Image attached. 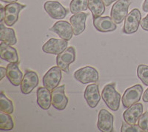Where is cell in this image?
I'll return each instance as SVG.
<instances>
[{"instance_id": "6da1fadb", "label": "cell", "mask_w": 148, "mask_h": 132, "mask_svg": "<svg viewBox=\"0 0 148 132\" xmlns=\"http://www.w3.org/2000/svg\"><path fill=\"white\" fill-rule=\"evenodd\" d=\"M101 98L110 110L113 111L119 110L121 95L116 90V83L111 82L104 87L101 92Z\"/></svg>"}, {"instance_id": "7a4b0ae2", "label": "cell", "mask_w": 148, "mask_h": 132, "mask_svg": "<svg viewBox=\"0 0 148 132\" xmlns=\"http://www.w3.org/2000/svg\"><path fill=\"white\" fill-rule=\"evenodd\" d=\"M132 3L130 0H117L113 5L110 16L116 24H121L127 16L128 9Z\"/></svg>"}, {"instance_id": "3957f363", "label": "cell", "mask_w": 148, "mask_h": 132, "mask_svg": "<svg viewBox=\"0 0 148 132\" xmlns=\"http://www.w3.org/2000/svg\"><path fill=\"white\" fill-rule=\"evenodd\" d=\"M74 78L82 84L96 83L99 81V72L91 66L82 68L74 73Z\"/></svg>"}, {"instance_id": "277c9868", "label": "cell", "mask_w": 148, "mask_h": 132, "mask_svg": "<svg viewBox=\"0 0 148 132\" xmlns=\"http://www.w3.org/2000/svg\"><path fill=\"white\" fill-rule=\"evenodd\" d=\"M25 7V5H22L18 2H12L6 5L5 7L4 23L9 27L14 25L18 21L19 12Z\"/></svg>"}, {"instance_id": "5b68a950", "label": "cell", "mask_w": 148, "mask_h": 132, "mask_svg": "<svg viewBox=\"0 0 148 132\" xmlns=\"http://www.w3.org/2000/svg\"><path fill=\"white\" fill-rule=\"evenodd\" d=\"M143 93V88L141 85H136L127 88L125 91L121 98L122 104L125 108H129L137 103L141 100Z\"/></svg>"}, {"instance_id": "8992f818", "label": "cell", "mask_w": 148, "mask_h": 132, "mask_svg": "<svg viewBox=\"0 0 148 132\" xmlns=\"http://www.w3.org/2000/svg\"><path fill=\"white\" fill-rule=\"evenodd\" d=\"M141 12L138 9L135 8L127 14L125 19L124 32L127 34H132L138 31L141 20Z\"/></svg>"}, {"instance_id": "52a82bcc", "label": "cell", "mask_w": 148, "mask_h": 132, "mask_svg": "<svg viewBox=\"0 0 148 132\" xmlns=\"http://www.w3.org/2000/svg\"><path fill=\"white\" fill-rule=\"evenodd\" d=\"M76 59V51L72 46L67 47L63 52L57 55L56 64L58 67L64 71L65 73L69 74V66Z\"/></svg>"}, {"instance_id": "ba28073f", "label": "cell", "mask_w": 148, "mask_h": 132, "mask_svg": "<svg viewBox=\"0 0 148 132\" xmlns=\"http://www.w3.org/2000/svg\"><path fill=\"white\" fill-rule=\"evenodd\" d=\"M62 76V69L58 66L53 67L43 76L42 82L44 87L50 91H53L59 85Z\"/></svg>"}, {"instance_id": "9c48e42d", "label": "cell", "mask_w": 148, "mask_h": 132, "mask_svg": "<svg viewBox=\"0 0 148 132\" xmlns=\"http://www.w3.org/2000/svg\"><path fill=\"white\" fill-rule=\"evenodd\" d=\"M65 85H62L54 88L51 92V103L57 110H64L68 103V99L64 94Z\"/></svg>"}, {"instance_id": "30bf717a", "label": "cell", "mask_w": 148, "mask_h": 132, "mask_svg": "<svg viewBox=\"0 0 148 132\" xmlns=\"http://www.w3.org/2000/svg\"><path fill=\"white\" fill-rule=\"evenodd\" d=\"M44 8L51 18L54 19H62L65 18L67 10L64 6L56 1H47L45 3Z\"/></svg>"}, {"instance_id": "8fae6325", "label": "cell", "mask_w": 148, "mask_h": 132, "mask_svg": "<svg viewBox=\"0 0 148 132\" xmlns=\"http://www.w3.org/2000/svg\"><path fill=\"white\" fill-rule=\"evenodd\" d=\"M39 84V76L35 71H27L21 83V91L24 94H29Z\"/></svg>"}, {"instance_id": "7c38bea8", "label": "cell", "mask_w": 148, "mask_h": 132, "mask_svg": "<svg viewBox=\"0 0 148 132\" xmlns=\"http://www.w3.org/2000/svg\"><path fill=\"white\" fill-rule=\"evenodd\" d=\"M114 117L106 109H101L98 116L97 127L102 132H112L113 131Z\"/></svg>"}, {"instance_id": "4fadbf2b", "label": "cell", "mask_w": 148, "mask_h": 132, "mask_svg": "<svg viewBox=\"0 0 148 132\" xmlns=\"http://www.w3.org/2000/svg\"><path fill=\"white\" fill-rule=\"evenodd\" d=\"M67 41L55 38L50 39L42 46V51L46 54L58 55L64 51L67 47Z\"/></svg>"}, {"instance_id": "5bb4252c", "label": "cell", "mask_w": 148, "mask_h": 132, "mask_svg": "<svg viewBox=\"0 0 148 132\" xmlns=\"http://www.w3.org/2000/svg\"><path fill=\"white\" fill-rule=\"evenodd\" d=\"M50 31L56 33L62 39L66 41L71 40L73 35L71 24L66 21H59L56 22L53 26L50 28Z\"/></svg>"}, {"instance_id": "9a60e30c", "label": "cell", "mask_w": 148, "mask_h": 132, "mask_svg": "<svg viewBox=\"0 0 148 132\" xmlns=\"http://www.w3.org/2000/svg\"><path fill=\"white\" fill-rule=\"evenodd\" d=\"M84 97L89 107H90L91 109L96 108L101 99V95L97 84L92 83L88 85L84 91Z\"/></svg>"}, {"instance_id": "2e32d148", "label": "cell", "mask_w": 148, "mask_h": 132, "mask_svg": "<svg viewBox=\"0 0 148 132\" xmlns=\"http://www.w3.org/2000/svg\"><path fill=\"white\" fill-rule=\"evenodd\" d=\"M93 26L98 31L112 32L116 29V23L110 16H98L93 18Z\"/></svg>"}, {"instance_id": "e0dca14e", "label": "cell", "mask_w": 148, "mask_h": 132, "mask_svg": "<svg viewBox=\"0 0 148 132\" xmlns=\"http://www.w3.org/2000/svg\"><path fill=\"white\" fill-rule=\"evenodd\" d=\"M143 105L141 103H136L127 108L123 113V117L127 123L130 125H136L142 114H143Z\"/></svg>"}, {"instance_id": "ac0fdd59", "label": "cell", "mask_w": 148, "mask_h": 132, "mask_svg": "<svg viewBox=\"0 0 148 132\" xmlns=\"http://www.w3.org/2000/svg\"><path fill=\"white\" fill-rule=\"evenodd\" d=\"M87 17L88 14L82 12L75 14L70 18V22L72 26L74 35L79 36L84 32L85 30V22Z\"/></svg>"}, {"instance_id": "d6986e66", "label": "cell", "mask_w": 148, "mask_h": 132, "mask_svg": "<svg viewBox=\"0 0 148 132\" xmlns=\"http://www.w3.org/2000/svg\"><path fill=\"white\" fill-rule=\"evenodd\" d=\"M0 56L2 59L8 63H18L19 61L16 50L4 42H2L0 44Z\"/></svg>"}, {"instance_id": "ffe728a7", "label": "cell", "mask_w": 148, "mask_h": 132, "mask_svg": "<svg viewBox=\"0 0 148 132\" xmlns=\"http://www.w3.org/2000/svg\"><path fill=\"white\" fill-rule=\"evenodd\" d=\"M7 76L8 79L14 86H18L22 83L23 79V74L18 68L17 63H10L7 66Z\"/></svg>"}, {"instance_id": "44dd1931", "label": "cell", "mask_w": 148, "mask_h": 132, "mask_svg": "<svg viewBox=\"0 0 148 132\" xmlns=\"http://www.w3.org/2000/svg\"><path fill=\"white\" fill-rule=\"evenodd\" d=\"M37 103L43 110H48L51 107V93L45 87H40L37 89Z\"/></svg>"}, {"instance_id": "7402d4cb", "label": "cell", "mask_w": 148, "mask_h": 132, "mask_svg": "<svg viewBox=\"0 0 148 132\" xmlns=\"http://www.w3.org/2000/svg\"><path fill=\"white\" fill-rule=\"evenodd\" d=\"M1 36H0V39L2 42L7 43L10 45H14L16 44L17 39L16 37L15 31L14 29L9 28L5 25L3 22H1Z\"/></svg>"}, {"instance_id": "603a6c76", "label": "cell", "mask_w": 148, "mask_h": 132, "mask_svg": "<svg viewBox=\"0 0 148 132\" xmlns=\"http://www.w3.org/2000/svg\"><path fill=\"white\" fill-rule=\"evenodd\" d=\"M88 8L93 18L101 16L105 11V5L103 0H88Z\"/></svg>"}, {"instance_id": "cb8c5ba5", "label": "cell", "mask_w": 148, "mask_h": 132, "mask_svg": "<svg viewBox=\"0 0 148 132\" xmlns=\"http://www.w3.org/2000/svg\"><path fill=\"white\" fill-rule=\"evenodd\" d=\"M14 127V123L12 117L9 113L2 111L0 113V130L10 131Z\"/></svg>"}, {"instance_id": "d4e9b609", "label": "cell", "mask_w": 148, "mask_h": 132, "mask_svg": "<svg viewBox=\"0 0 148 132\" xmlns=\"http://www.w3.org/2000/svg\"><path fill=\"white\" fill-rule=\"evenodd\" d=\"M88 8V0H72L70 4V10L72 14L82 13Z\"/></svg>"}, {"instance_id": "484cf974", "label": "cell", "mask_w": 148, "mask_h": 132, "mask_svg": "<svg viewBox=\"0 0 148 132\" xmlns=\"http://www.w3.org/2000/svg\"><path fill=\"white\" fill-rule=\"evenodd\" d=\"M0 110L7 113H12L14 110L13 102L9 100L3 92L0 94Z\"/></svg>"}, {"instance_id": "4316f807", "label": "cell", "mask_w": 148, "mask_h": 132, "mask_svg": "<svg viewBox=\"0 0 148 132\" xmlns=\"http://www.w3.org/2000/svg\"><path fill=\"white\" fill-rule=\"evenodd\" d=\"M137 76L144 85L148 86V65L141 64L137 68Z\"/></svg>"}, {"instance_id": "83f0119b", "label": "cell", "mask_w": 148, "mask_h": 132, "mask_svg": "<svg viewBox=\"0 0 148 132\" xmlns=\"http://www.w3.org/2000/svg\"><path fill=\"white\" fill-rule=\"evenodd\" d=\"M121 132H141L142 129L139 127L138 125H130L126 122H123L121 128Z\"/></svg>"}, {"instance_id": "f1b7e54d", "label": "cell", "mask_w": 148, "mask_h": 132, "mask_svg": "<svg viewBox=\"0 0 148 132\" xmlns=\"http://www.w3.org/2000/svg\"><path fill=\"white\" fill-rule=\"evenodd\" d=\"M138 125L144 132H148V111L144 113L138 120Z\"/></svg>"}, {"instance_id": "f546056e", "label": "cell", "mask_w": 148, "mask_h": 132, "mask_svg": "<svg viewBox=\"0 0 148 132\" xmlns=\"http://www.w3.org/2000/svg\"><path fill=\"white\" fill-rule=\"evenodd\" d=\"M140 25L141 26V28L143 29L144 31H148V14L145 18L141 19Z\"/></svg>"}, {"instance_id": "4dcf8cb0", "label": "cell", "mask_w": 148, "mask_h": 132, "mask_svg": "<svg viewBox=\"0 0 148 132\" xmlns=\"http://www.w3.org/2000/svg\"><path fill=\"white\" fill-rule=\"evenodd\" d=\"M0 73H1V78H0V80H2L5 76L7 74V68H4V67H1L0 68Z\"/></svg>"}, {"instance_id": "1f68e13d", "label": "cell", "mask_w": 148, "mask_h": 132, "mask_svg": "<svg viewBox=\"0 0 148 132\" xmlns=\"http://www.w3.org/2000/svg\"><path fill=\"white\" fill-rule=\"evenodd\" d=\"M142 9L145 12H148V0H145L142 5Z\"/></svg>"}, {"instance_id": "d6a6232c", "label": "cell", "mask_w": 148, "mask_h": 132, "mask_svg": "<svg viewBox=\"0 0 148 132\" xmlns=\"http://www.w3.org/2000/svg\"><path fill=\"white\" fill-rule=\"evenodd\" d=\"M142 99H143V101L145 102H148V88L145 91V93H144Z\"/></svg>"}, {"instance_id": "836d02e7", "label": "cell", "mask_w": 148, "mask_h": 132, "mask_svg": "<svg viewBox=\"0 0 148 132\" xmlns=\"http://www.w3.org/2000/svg\"><path fill=\"white\" fill-rule=\"evenodd\" d=\"M116 1H117V0H103L104 5H105V6H107V7H108V6H110L111 4L113 3V2H116Z\"/></svg>"}, {"instance_id": "e575fe53", "label": "cell", "mask_w": 148, "mask_h": 132, "mask_svg": "<svg viewBox=\"0 0 148 132\" xmlns=\"http://www.w3.org/2000/svg\"><path fill=\"white\" fill-rule=\"evenodd\" d=\"M0 6H1V22H3L4 17H5V8L2 5H0Z\"/></svg>"}, {"instance_id": "d590c367", "label": "cell", "mask_w": 148, "mask_h": 132, "mask_svg": "<svg viewBox=\"0 0 148 132\" xmlns=\"http://www.w3.org/2000/svg\"><path fill=\"white\" fill-rule=\"evenodd\" d=\"M1 1L5 3H12V2H16L17 0H1Z\"/></svg>"}]
</instances>
